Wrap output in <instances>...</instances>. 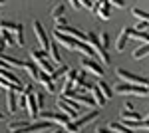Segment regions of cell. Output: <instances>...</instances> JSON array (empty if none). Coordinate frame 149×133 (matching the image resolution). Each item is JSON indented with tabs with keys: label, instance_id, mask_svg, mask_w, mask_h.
I'll return each mask as SVG.
<instances>
[{
	"label": "cell",
	"instance_id": "1",
	"mask_svg": "<svg viewBox=\"0 0 149 133\" xmlns=\"http://www.w3.org/2000/svg\"><path fill=\"white\" fill-rule=\"evenodd\" d=\"M52 125V121H46V119H40V121H16L8 125V131L10 133H38V131H44Z\"/></svg>",
	"mask_w": 149,
	"mask_h": 133
},
{
	"label": "cell",
	"instance_id": "2",
	"mask_svg": "<svg viewBox=\"0 0 149 133\" xmlns=\"http://www.w3.org/2000/svg\"><path fill=\"white\" fill-rule=\"evenodd\" d=\"M115 91L121 93V95H149V88L147 86H137V84H127V81H121L115 86Z\"/></svg>",
	"mask_w": 149,
	"mask_h": 133
},
{
	"label": "cell",
	"instance_id": "3",
	"mask_svg": "<svg viewBox=\"0 0 149 133\" xmlns=\"http://www.w3.org/2000/svg\"><path fill=\"white\" fill-rule=\"evenodd\" d=\"M56 105L60 107V111L62 113H66L70 119H76L78 117V113H80L81 109V105L78 103V101H74V100H70V97H60V100L56 101Z\"/></svg>",
	"mask_w": 149,
	"mask_h": 133
},
{
	"label": "cell",
	"instance_id": "4",
	"mask_svg": "<svg viewBox=\"0 0 149 133\" xmlns=\"http://www.w3.org/2000/svg\"><path fill=\"white\" fill-rule=\"evenodd\" d=\"M97 115H100V111L93 109L92 113L84 115V117H80V119H74V121H70L68 125H66V131H68V133H78V131H81V129H84V127H86V125H88L90 121H93Z\"/></svg>",
	"mask_w": 149,
	"mask_h": 133
},
{
	"label": "cell",
	"instance_id": "5",
	"mask_svg": "<svg viewBox=\"0 0 149 133\" xmlns=\"http://www.w3.org/2000/svg\"><path fill=\"white\" fill-rule=\"evenodd\" d=\"M54 40H56L60 46L68 48V50H78V46H80V42H81L78 38L68 36V34H62V32H58V30H54Z\"/></svg>",
	"mask_w": 149,
	"mask_h": 133
},
{
	"label": "cell",
	"instance_id": "6",
	"mask_svg": "<svg viewBox=\"0 0 149 133\" xmlns=\"http://www.w3.org/2000/svg\"><path fill=\"white\" fill-rule=\"evenodd\" d=\"M64 97H70V100L78 101L80 105H88V107H90V105H95L93 97H92V95H88V93H84V89H70Z\"/></svg>",
	"mask_w": 149,
	"mask_h": 133
},
{
	"label": "cell",
	"instance_id": "7",
	"mask_svg": "<svg viewBox=\"0 0 149 133\" xmlns=\"http://www.w3.org/2000/svg\"><path fill=\"white\" fill-rule=\"evenodd\" d=\"M115 74H117V78H121L123 81H127V84H137V86H147L149 84L147 78H139V76L133 74V72H127V70H123V68H117Z\"/></svg>",
	"mask_w": 149,
	"mask_h": 133
},
{
	"label": "cell",
	"instance_id": "8",
	"mask_svg": "<svg viewBox=\"0 0 149 133\" xmlns=\"http://www.w3.org/2000/svg\"><path fill=\"white\" fill-rule=\"evenodd\" d=\"M32 28H34V34H36V38H38V42H40V46H42V50H44V52H48L52 42H50V38H48V34H46V30H44L42 22L34 20V22H32Z\"/></svg>",
	"mask_w": 149,
	"mask_h": 133
},
{
	"label": "cell",
	"instance_id": "9",
	"mask_svg": "<svg viewBox=\"0 0 149 133\" xmlns=\"http://www.w3.org/2000/svg\"><path fill=\"white\" fill-rule=\"evenodd\" d=\"M32 62H36V66H40L42 72H46V74H52V72H54L52 62L46 60V52H42V50H34V52H32Z\"/></svg>",
	"mask_w": 149,
	"mask_h": 133
},
{
	"label": "cell",
	"instance_id": "10",
	"mask_svg": "<svg viewBox=\"0 0 149 133\" xmlns=\"http://www.w3.org/2000/svg\"><path fill=\"white\" fill-rule=\"evenodd\" d=\"M40 119H46V121H52V123H60V125H68L72 119H70L66 113H54V111H42L40 113Z\"/></svg>",
	"mask_w": 149,
	"mask_h": 133
},
{
	"label": "cell",
	"instance_id": "11",
	"mask_svg": "<svg viewBox=\"0 0 149 133\" xmlns=\"http://www.w3.org/2000/svg\"><path fill=\"white\" fill-rule=\"evenodd\" d=\"M26 111H28L30 119L40 117V107H38V101H36V93H28L26 95Z\"/></svg>",
	"mask_w": 149,
	"mask_h": 133
},
{
	"label": "cell",
	"instance_id": "12",
	"mask_svg": "<svg viewBox=\"0 0 149 133\" xmlns=\"http://www.w3.org/2000/svg\"><path fill=\"white\" fill-rule=\"evenodd\" d=\"M81 66L86 72H92L93 76H97V78H102L103 76V68L100 66V62H95L93 58H88V60H81Z\"/></svg>",
	"mask_w": 149,
	"mask_h": 133
},
{
	"label": "cell",
	"instance_id": "13",
	"mask_svg": "<svg viewBox=\"0 0 149 133\" xmlns=\"http://www.w3.org/2000/svg\"><path fill=\"white\" fill-rule=\"evenodd\" d=\"M131 30H133V28H123V30L119 32V36H117V42H115V50H117V52H123V50H125L127 40L131 38Z\"/></svg>",
	"mask_w": 149,
	"mask_h": 133
},
{
	"label": "cell",
	"instance_id": "14",
	"mask_svg": "<svg viewBox=\"0 0 149 133\" xmlns=\"http://www.w3.org/2000/svg\"><path fill=\"white\" fill-rule=\"evenodd\" d=\"M38 81L44 86V89H46L48 93H54V91H56L54 79H52V76H50V74H46V72H40V74H38Z\"/></svg>",
	"mask_w": 149,
	"mask_h": 133
},
{
	"label": "cell",
	"instance_id": "15",
	"mask_svg": "<svg viewBox=\"0 0 149 133\" xmlns=\"http://www.w3.org/2000/svg\"><path fill=\"white\" fill-rule=\"evenodd\" d=\"M6 105H8V113H16V111H18V101H16L14 86H12L10 89H6Z\"/></svg>",
	"mask_w": 149,
	"mask_h": 133
},
{
	"label": "cell",
	"instance_id": "16",
	"mask_svg": "<svg viewBox=\"0 0 149 133\" xmlns=\"http://www.w3.org/2000/svg\"><path fill=\"white\" fill-rule=\"evenodd\" d=\"M48 52H50V58H52V62H54V64H62V56H60V44H58L56 40L50 44V50H48Z\"/></svg>",
	"mask_w": 149,
	"mask_h": 133
},
{
	"label": "cell",
	"instance_id": "17",
	"mask_svg": "<svg viewBox=\"0 0 149 133\" xmlns=\"http://www.w3.org/2000/svg\"><path fill=\"white\" fill-rule=\"evenodd\" d=\"M90 93H92V97H93V101H95V105H103V103L107 101V100H105V95L102 93V89L97 88V86L90 89Z\"/></svg>",
	"mask_w": 149,
	"mask_h": 133
},
{
	"label": "cell",
	"instance_id": "18",
	"mask_svg": "<svg viewBox=\"0 0 149 133\" xmlns=\"http://www.w3.org/2000/svg\"><path fill=\"white\" fill-rule=\"evenodd\" d=\"M24 70H26V74L30 76V78L38 79V68H36V62H24Z\"/></svg>",
	"mask_w": 149,
	"mask_h": 133
},
{
	"label": "cell",
	"instance_id": "19",
	"mask_svg": "<svg viewBox=\"0 0 149 133\" xmlns=\"http://www.w3.org/2000/svg\"><path fill=\"white\" fill-rule=\"evenodd\" d=\"M97 16H100L102 20H109V16H111V6H109V2H105V4H102V6H100Z\"/></svg>",
	"mask_w": 149,
	"mask_h": 133
},
{
	"label": "cell",
	"instance_id": "20",
	"mask_svg": "<svg viewBox=\"0 0 149 133\" xmlns=\"http://www.w3.org/2000/svg\"><path fill=\"white\" fill-rule=\"evenodd\" d=\"M149 56V42L145 46H139L137 50L133 52V60H143V58H147Z\"/></svg>",
	"mask_w": 149,
	"mask_h": 133
},
{
	"label": "cell",
	"instance_id": "21",
	"mask_svg": "<svg viewBox=\"0 0 149 133\" xmlns=\"http://www.w3.org/2000/svg\"><path fill=\"white\" fill-rule=\"evenodd\" d=\"M131 38H135V40H139V42H145L147 44L149 42V32H145V30H131Z\"/></svg>",
	"mask_w": 149,
	"mask_h": 133
},
{
	"label": "cell",
	"instance_id": "22",
	"mask_svg": "<svg viewBox=\"0 0 149 133\" xmlns=\"http://www.w3.org/2000/svg\"><path fill=\"white\" fill-rule=\"evenodd\" d=\"M14 38H16V48H22L24 46V28H22V24H18V28L14 30Z\"/></svg>",
	"mask_w": 149,
	"mask_h": 133
},
{
	"label": "cell",
	"instance_id": "23",
	"mask_svg": "<svg viewBox=\"0 0 149 133\" xmlns=\"http://www.w3.org/2000/svg\"><path fill=\"white\" fill-rule=\"evenodd\" d=\"M131 14H133L137 20H141V22H149V12L141 10V8H131Z\"/></svg>",
	"mask_w": 149,
	"mask_h": 133
},
{
	"label": "cell",
	"instance_id": "24",
	"mask_svg": "<svg viewBox=\"0 0 149 133\" xmlns=\"http://www.w3.org/2000/svg\"><path fill=\"white\" fill-rule=\"evenodd\" d=\"M109 129H113L115 133H133V129H129L123 123H109Z\"/></svg>",
	"mask_w": 149,
	"mask_h": 133
},
{
	"label": "cell",
	"instance_id": "25",
	"mask_svg": "<svg viewBox=\"0 0 149 133\" xmlns=\"http://www.w3.org/2000/svg\"><path fill=\"white\" fill-rule=\"evenodd\" d=\"M121 119L125 121V119H141V115H139L135 109L127 111V109H121Z\"/></svg>",
	"mask_w": 149,
	"mask_h": 133
},
{
	"label": "cell",
	"instance_id": "26",
	"mask_svg": "<svg viewBox=\"0 0 149 133\" xmlns=\"http://www.w3.org/2000/svg\"><path fill=\"white\" fill-rule=\"evenodd\" d=\"M64 10H66V8H64V4L60 2V4H56V6H54V8L50 10V16H52V18L56 20V18H60V16H64Z\"/></svg>",
	"mask_w": 149,
	"mask_h": 133
},
{
	"label": "cell",
	"instance_id": "27",
	"mask_svg": "<svg viewBox=\"0 0 149 133\" xmlns=\"http://www.w3.org/2000/svg\"><path fill=\"white\" fill-rule=\"evenodd\" d=\"M2 38H4L6 46H16V38H12V32H10V30L2 28Z\"/></svg>",
	"mask_w": 149,
	"mask_h": 133
},
{
	"label": "cell",
	"instance_id": "28",
	"mask_svg": "<svg viewBox=\"0 0 149 133\" xmlns=\"http://www.w3.org/2000/svg\"><path fill=\"white\" fill-rule=\"evenodd\" d=\"M97 88L102 89V93L105 95V100H109V97L113 95V93H111V88H109V86H107L105 81H100V84H97Z\"/></svg>",
	"mask_w": 149,
	"mask_h": 133
},
{
	"label": "cell",
	"instance_id": "29",
	"mask_svg": "<svg viewBox=\"0 0 149 133\" xmlns=\"http://www.w3.org/2000/svg\"><path fill=\"white\" fill-rule=\"evenodd\" d=\"M0 28H6V30H16V28H18V24L10 22V20H2V22H0Z\"/></svg>",
	"mask_w": 149,
	"mask_h": 133
},
{
	"label": "cell",
	"instance_id": "30",
	"mask_svg": "<svg viewBox=\"0 0 149 133\" xmlns=\"http://www.w3.org/2000/svg\"><path fill=\"white\" fill-rule=\"evenodd\" d=\"M36 101H38V107L42 109L44 107V91H36Z\"/></svg>",
	"mask_w": 149,
	"mask_h": 133
},
{
	"label": "cell",
	"instance_id": "31",
	"mask_svg": "<svg viewBox=\"0 0 149 133\" xmlns=\"http://www.w3.org/2000/svg\"><path fill=\"white\" fill-rule=\"evenodd\" d=\"M62 26H68L66 16H60V18H56V28H62Z\"/></svg>",
	"mask_w": 149,
	"mask_h": 133
},
{
	"label": "cell",
	"instance_id": "32",
	"mask_svg": "<svg viewBox=\"0 0 149 133\" xmlns=\"http://www.w3.org/2000/svg\"><path fill=\"white\" fill-rule=\"evenodd\" d=\"M100 40H102V46L107 50V46H109V34H102V38H100Z\"/></svg>",
	"mask_w": 149,
	"mask_h": 133
},
{
	"label": "cell",
	"instance_id": "33",
	"mask_svg": "<svg viewBox=\"0 0 149 133\" xmlns=\"http://www.w3.org/2000/svg\"><path fill=\"white\" fill-rule=\"evenodd\" d=\"M0 88H4V89H10V88H12V84L8 81V79H4L2 76H0Z\"/></svg>",
	"mask_w": 149,
	"mask_h": 133
},
{
	"label": "cell",
	"instance_id": "34",
	"mask_svg": "<svg viewBox=\"0 0 149 133\" xmlns=\"http://www.w3.org/2000/svg\"><path fill=\"white\" fill-rule=\"evenodd\" d=\"M78 2H80L84 8H88V10H92V6H93V4H92V0H78Z\"/></svg>",
	"mask_w": 149,
	"mask_h": 133
},
{
	"label": "cell",
	"instance_id": "35",
	"mask_svg": "<svg viewBox=\"0 0 149 133\" xmlns=\"http://www.w3.org/2000/svg\"><path fill=\"white\" fill-rule=\"evenodd\" d=\"M109 2H111L113 6H117V8H123V6H125V0H109Z\"/></svg>",
	"mask_w": 149,
	"mask_h": 133
},
{
	"label": "cell",
	"instance_id": "36",
	"mask_svg": "<svg viewBox=\"0 0 149 133\" xmlns=\"http://www.w3.org/2000/svg\"><path fill=\"white\" fill-rule=\"evenodd\" d=\"M28 93H32V86H30V84L22 88V93H20V95H28Z\"/></svg>",
	"mask_w": 149,
	"mask_h": 133
},
{
	"label": "cell",
	"instance_id": "37",
	"mask_svg": "<svg viewBox=\"0 0 149 133\" xmlns=\"http://www.w3.org/2000/svg\"><path fill=\"white\" fill-rule=\"evenodd\" d=\"M68 2H70V6H72L74 10H78V8H80V6H81V4H80V2H78V0H68Z\"/></svg>",
	"mask_w": 149,
	"mask_h": 133
},
{
	"label": "cell",
	"instance_id": "38",
	"mask_svg": "<svg viewBox=\"0 0 149 133\" xmlns=\"http://www.w3.org/2000/svg\"><path fill=\"white\" fill-rule=\"evenodd\" d=\"M147 26H149V22H141V20H139V24L135 26V30H145Z\"/></svg>",
	"mask_w": 149,
	"mask_h": 133
},
{
	"label": "cell",
	"instance_id": "39",
	"mask_svg": "<svg viewBox=\"0 0 149 133\" xmlns=\"http://www.w3.org/2000/svg\"><path fill=\"white\" fill-rule=\"evenodd\" d=\"M97 133H113V129H105V127H97Z\"/></svg>",
	"mask_w": 149,
	"mask_h": 133
},
{
	"label": "cell",
	"instance_id": "40",
	"mask_svg": "<svg viewBox=\"0 0 149 133\" xmlns=\"http://www.w3.org/2000/svg\"><path fill=\"white\" fill-rule=\"evenodd\" d=\"M123 109H127V111H131V109H133V105H131V103H125V105H123Z\"/></svg>",
	"mask_w": 149,
	"mask_h": 133
},
{
	"label": "cell",
	"instance_id": "41",
	"mask_svg": "<svg viewBox=\"0 0 149 133\" xmlns=\"http://www.w3.org/2000/svg\"><path fill=\"white\" fill-rule=\"evenodd\" d=\"M4 119H6V115H4V113L0 111V121H4Z\"/></svg>",
	"mask_w": 149,
	"mask_h": 133
},
{
	"label": "cell",
	"instance_id": "42",
	"mask_svg": "<svg viewBox=\"0 0 149 133\" xmlns=\"http://www.w3.org/2000/svg\"><path fill=\"white\" fill-rule=\"evenodd\" d=\"M4 2H6V0H0V6H2V4H4Z\"/></svg>",
	"mask_w": 149,
	"mask_h": 133
},
{
	"label": "cell",
	"instance_id": "43",
	"mask_svg": "<svg viewBox=\"0 0 149 133\" xmlns=\"http://www.w3.org/2000/svg\"><path fill=\"white\" fill-rule=\"evenodd\" d=\"M52 133H60V131H52Z\"/></svg>",
	"mask_w": 149,
	"mask_h": 133
},
{
	"label": "cell",
	"instance_id": "44",
	"mask_svg": "<svg viewBox=\"0 0 149 133\" xmlns=\"http://www.w3.org/2000/svg\"><path fill=\"white\" fill-rule=\"evenodd\" d=\"M147 88H149V84H147Z\"/></svg>",
	"mask_w": 149,
	"mask_h": 133
}]
</instances>
